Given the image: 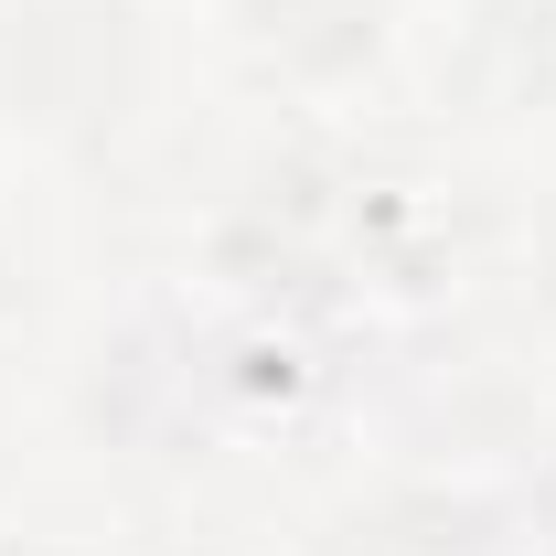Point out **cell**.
I'll return each mask as SVG.
<instances>
[{"label": "cell", "instance_id": "obj_3", "mask_svg": "<svg viewBox=\"0 0 556 556\" xmlns=\"http://www.w3.org/2000/svg\"><path fill=\"white\" fill-rule=\"evenodd\" d=\"M439 86H450L471 118L556 108V0H471L460 43L439 54Z\"/></svg>", "mask_w": 556, "mask_h": 556}, {"label": "cell", "instance_id": "obj_5", "mask_svg": "<svg viewBox=\"0 0 556 556\" xmlns=\"http://www.w3.org/2000/svg\"><path fill=\"white\" fill-rule=\"evenodd\" d=\"M11 311H22V236L0 225V321H11Z\"/></svg>", "mask_w": 556, "mask_h": 556}, {"label": "cell", "instance_id": "obj_6", "mask_svg": "<svg viewBox=\"0 0 556 556\" xmlns=\"http://www.w3.org/2000/svg\"><path fill=\"white\" fill-rule=\"evenodd\" d=\"M535 525H546V546H556V460L535 471Z\"/></svg>", "mask_w": 556, "mask_h": 556}, {"label": "cell", "instance_id": "obj_1", "mask_svg": "<svg viewBox=\"0 0 556 556\" xmlns=\"http://www.w3.org/2000/svg\"><path fill=\"white\" fill-rule=\"evenodd\" d=\"M150 97V22L129 0H0V118L33 139H108Z\"/></svg>", "mask_w": 556, "mask_h": 556}, {"label": "cell", "instance_id": "obj_7", "mask_svg": "<svg viewBox=\"0 0 556 556\" xmlns=\"http://www.w3.org/2000/svg\"><path fill=\"white\" fill-rule=\"evenodd\" d=\"M0 556H65V546H0Z\"/></svg>", "mask_w": 556, "mask_h": 556}, {"label": "cell", "instance_id": "obj_4", "mask_svg": "<svg viewBox=\"0 0 556 556\" xmlns=\"http://www.w3.org/2000/svg\"><path fill=\"white\" fill-rule=\"evenodd\" d=\"M311 556H503V514L450 482H386L343 503Z\"/></svg>", "mask_w": 556, "mask_h": 556}, {"label": "cell", "instance_id": "obj_2", "mask_svg": "<svg viewBox=\"0 0 556 556\" xmlns=\"http://www.w3.org/2000/svg\"><path fill=\"white\" fill-rule=\"evenodd\" d=\"M247 65L278 75V86H343L386 54V22L396 0H225Z\"/></svg>", "mask_w": 556, "mask_h": 556}]
</instances>
